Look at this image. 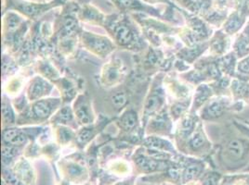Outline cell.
<instances>
[{
  "instance_id": "1",
  "label": "cell",
  "mask_w": 249,
  "mask_h": 185,
  "mask_svg": "<svg viewBox=\"0 0 249 185\" xmlns=\"http://www.w3.org/2000/svg\"><path fill=\"white\" fill-rule=\"evenodd\" d=\"M62 0H54L50 3L28 2L24 0H8L7 7L8 9L19 11L25 16L34 19L52 10V8L62 5Z\"/></svg>"
},
{
  "instance_id": "2",
  "label": "cell",
  "mask_w": 249,
  "mask_h": 185,
  "mask_svg": "<svg viewBox=\"0 0 249 185\" xmlns=\"http://www.w3.org/2000/svg\"><path fill=\"white\" fill-rule=\"evenodd\" d=\"M182 6L186 7L191 11L194 12H208L210 9L211 4L214 2L218 3L219 6L225 3V0H177Z\"/></svg>"
},
{
  "instance_id": "3",
  "label": "cell",
  "mask_w": 249,
  "mask_h": 185,
  "mask_svg": "<svg viewBox=\"0 0 249 185\" xmlns=\"http://www.w3.org/2000/svg\"><path fill=\"white\" fill-rule=\"evenodd\" d=\"M122 11H148L153 14H157V11L143 4L140 0H112Z\"/></svg>"
},
{
  "instance_id": "4",
  "label": "cell",
  "mask_w": 249,
  "mask_h": 185,
  "mask_svg": "<svg viewBox=\"0 0 249 185\" xmlns=\"http://www.w3.org/2000/svg\"><path fill=\"white\" fill-rule=\"evenodd\" d=\"M114 32H115L116 39L122 45H126L129 42L132 41L133 39V31L129 27V25L124 21L118 22L115 25Z\"/></svg>"
},
{
  "instance_id": "5",
  "label": "cell",
  "mask_w": 249,
  "mask_h": 185,
  "mask_svg": "<svg viewBox=\"0 0 249 185\" xmlns=\"http://www.w3.org/2000/svg\"><path fill=\"white\" fill-rule=\"evenodd\" d=\"M3 138L8 144L21 145L26 142V136L17 129L7 130L3 134Z\"/></svg>"
},
{
  "instance_id": "6",
  "label": "cell",
  "mask_w": 249,
  "mask_h": 185,
  "mask_svg": "<svg viewBox=\"0 0 249 185\" xmlns=\"http://www.w3.org/2000/svg\"><path fill=\"white\" fill-rule=\"evenodd\" d=\"M83 19L87 21H102L104 20V15L91 6H86L81 11Z\"/></svg>"
},
{
  "instance_id": "7",
  "label": "cell",
  "mask_w": 249,
  "mask_h": 185,
  "mask_svg": "<svg viewBox=\"0 0 249 185\" xmlns=\"http://www.w3.org/2000/svg\"><path fill=\"white\" fill-rule=\"evenodd\" d=\"M219 185H249V174L226 176Z\"/></svg>"
},
{
  "instance_id": "8",
  "label": "cell",
  "mask_w": 249,
  "mask_h": 185,
  "mask_svg": "<svg viewBox=\"0 0 249 185\" xmlns=\"http://www.w3.org/2000/svg\"><path fill=\"white\" fill-rule=\"evenodd\" d=\"M202 172V167L201 166H196V165H191L187 168L185 171L183 172L182 176V181L184 184H187L189 182H192L196 180L199 175Z\"/></svg>"
},
{
  "instance_id": "9",
  "label": "cell",
  "mask_w": 249,
  "mask_h": 185,
  "mask_svg": "<svg viewBox=\"0 0 249 185\" xmlns=\"http://www.w3.org/2000/svg\"><path fill=\"white\" fill-rule=\"evenodd\" d=\"M138 165L145 171H154L156 170L160 169L161 166L163 164L161 162H158L154 159H150V158H145V157H140L137 160Z\"/></svg>"
},
{
  "instance_id": "10",
  "label": "cell",
  "mask_w": 249,
  "mask_h": 185,
  "mask_svg": "<svg viewBox=\"0 0 249 185\" xmlns=\"http://www.w3.org/2000/svg\"><path fill=\"white\" fill-rule=\"evenodd\" d=\"M88 40L91 41L90 42V45L93 46L97 51L101 52V53L107 52L111 48V46H110L109 42L107 41L106 39H104V38L89 35Z\"/></svg>"
},
{
  "instance_id": "11",
  "label": "cell",
  "mask_w": 249,
  "mask_h": 185,
  "mask_svg": "<svg viewBox=\"0 0 249 185\" xmlns=\"http://www.w3.org/2000/svg\"><path fill=\"white\" fill-rule=\"evenodd\" d=\"M52 112V107L49 102L39 101L34 106V113L39 118H46Z\"/></svg>"
},
{
  "instance_id": "12",
  "label": "cell",
  "mask_w": 249,
  "mask_h": 185,
  "mask_svg": "<svg viewBox=\"0 0 249 185\" xmlns=\"http://www.w3.org/2000/svg\"><path fill=\"white\" fill-rule=\"evenodd\" d=\"M228 152L231 158L233 159H240L244 154L243 145L237 141H233L229 144Z\"/></svg>"
},
{
  "instance_id": "13",
  "label": "cell",
  "mask_w": 249,
  "mask_h": 185,
  "mask_svg": "<svg viewBox=\"0 0 249 185\" xmlns=\"http://www.w3.org/2000/svg\"><path fill=\"white\" fill-rule=\"evenodd\" d=\"M76 114H77V117L79 119V121L84 124L90 123L91 122V117H90V114H89V108L85 105H81L78 107L77 110H76Z\"/></svg>"
},
{
  "instance_id": "14",
  "label": "cell",
  "mask_w": 249,
  "mask_h": 185,
  "mask_svg": "<svg viewBox=\"0 0 249 185\" xmlns=\"http://www.w3.org/2000/svg\"><path fill=\"white\" fill-rule=\"evenodd\" d=\"M221 175L217 172H208L202 179V185H218Z\"/></svg>"
},
{
  "instance_id": "15",
  "label": "cell",
  "mask_w": 249,
  "mask_h": 185,
  "mask_svg": "<svg viewBox=\"0 0 249 185\" xmlns=\"http://www.w3.org/2000/svg\"><path fill=\"white\" fill-rule=\"evenodd\" d=\"M122 123L126 129H132L137 123V115L133 111H128L122 119Z\"/></svg>"
},
{
  "instance_id": "16",
  "label": "cell",
  "mask_w": 249,
  "mask_h": 185,
  "mask_svg": "<svg viewBox=\"0 0 249 185\" xmlns=\"http://www.w3.org/2000/svg\"><path fill=\"white\" fill-rule=\"evenodd\" d=\"M161 102H162V100L158 95L151 96V98L148 100V102L146 104V111L148 113H152V112L156 111V109L160 107Z\"/></svg>"
},
{
  "instance_id": "17",
  "label": "cell",
  "mask_w": 249,
  "mask_h": 185,
  "mask_svg": "<svg viewBox=\"0 0 249 185\" xmlns=\"http://www.w3.org/2000/svg\"><path fill=\"white\" fill-rule=\"evenodd\" d=\"M146 144L156 148V149H161V148H166V143L165 141L158 139V138H148L146 140Z\"/></svg>"
},
{
  "instance_id": "18",
  "label": "cell",
  "mask_w": 249,
  "mask_h": 185,
  "mask_svg": "<svg viewBox=\"0 0 249 185\" xmlns=\"http://www.w3.org/2000/svg\"><path fill=\"white\" fill-rule=\"evenodd\" d=\"M92 131L89 129H85L82 130L79 134L77 135V142L79 144H86L87 142H89L90 140V138L92 137Z\"/></svg>"
},
{
  "instance_id": "19",
  "label": "cell",
  "mask_w": 249,
  "mask_h": 185,
  "mask_svg": "<svg viewBox=\"0 0 249 185\" xmlns=\"http://www.w3.org/2000/svg\"><path fill=\"white\" fill-rule=\"evenodd\" d=\"M112 100H113V103L115 107L122 108L126 103V96L124 92H118V93L114 94Z\"/></svg>"
},
{
  "instance_id": "20",
  "label": "cell",
  "mask_w": 249,
  "mask_h": 185,
  "mask_svg": "<svg viewBox=\"0 0 249 185\" xmlns=\"http://www.w3.org/2000/svg\"><path fill=\"white\" fill-rule=\"evenodd\" d=\"M45 85H46V84H45L44 82H41V81H38V82H36V83L33 85V87H32V95H33L34 97H36V96H38V95H41L43 92H44V90H45Z\"/></svg>"
},
{
  "instance_id": "21",
  "label": "cell",
  "mask_w": 249,
  "mask_h": 185,
  "mask_svg": "<svg viewBox=\"0 0 249 185\" xmlns=\"http://www.w3.org/2000/svg\"><path fill=\"white\" fill-rule=\"evenodd\" d=\"M15 152H16L15 149H13L11 146H7V145L3 146V148H2V155H3L4 160H10V159H11L16 154Z\"/></svg>"
},
{
  "instance_id": "22",
  "label": "cell",
  "mask_w": 249,
  "mask_h": 185,
  "mask_svg": "<svg viewBox=\"0 0 249 185\" xmlns=\"http://www.w3.org/2000/svg\"><path fill=\"white\" fill-rule=\"evenodd\" d=\"M59 119L62 122H68L72 120V112L69 108H64L59 114Z\"/></svg>"
},
{
  "instance_id": "23",
  "label": "cell",
  "mask_w": 249,
  "mask_h": 185,
  "mask_svg": "<svg viewBox=\"0 0 249 185\" xmlns=\"http://www.w3.org/2000/svg\"><path fill=\"white\" fill-rule=\"evenodd\" d=\"M203 143H204V140H203L202 136L197 134V135H196V136L192 139L191 145H192V147H193L194 149H198V148H200V147L203 145Z\"/></svg>"
},
{
  "instance_id": "24",
  "label": "cell",
  "mask_w": 249,
  "mask_h": 185,
  "mask_svg": "<svg viewBox=\"0 0 249 185\" xmlns=\"http://www.w3.org/2000/svg\"><path fill=\"white\" fill-rule=\"evenodd\" d=\"M2 113L5 118H8L9 120H10V117H13L10 107H8L6 104H3L2 106Z\"/></svg>"
},
{
  "instance_id": "25",
  "label": "cell",
  "mask_w": 249,
  "mask_h": 185,
  "mask_svg": "<svg viewBox=\"0 0 249 185\" xmlns=\"http://www.w3.org/2000/svg\"><path fill=\"white\" fill-rule=\"evenodd\" d=\"M147 2H150V3H157V2H166L168 3V0H145Z\"/></svg>"
},
{
  "instance_id": "26",
  "label": "cell",
  "mask_w": 249,
  "mask_h": 185,
  "mask_svg": "<svg viewBox=\"0 0 249 185\" xmlns=\"http://www.w3.org/2000/svg\"><path fill=\"white\" fill-rule=\"evenodd\" d=\"M34 1H37V2H42V1H44V0H34Z\"/></svg>"
},
{
  "instance_id": "27",
  "label": "cell",
  "mask_w": 249,
  "mask_h": 185,
  "mask_svg": "<svg viewBox=\"0 0 249 185\" xmlns=\"http://www.w3.org/2000/svg\"><path fill=\"white\" fill-rule=\"evenodd\" d=\"M124 185V184H123V185Z\"/></svg>"
}]
</instances>
